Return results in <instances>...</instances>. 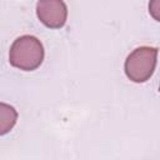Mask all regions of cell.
<instances>
[{"mask_svg":"<svg viewBox=\"0 0 160 160\" xmlns=\"http://www.w3.org/2000/svg\"><path fill=\"white\" fill-rule=\"evenodd\" d=\"M44 55V46L38 38L32 35H22L11 44L9 61L16 69L32 71L41 65Z\"/></svg>","mask_w":160,"mask_h":160,"instance_id":"cell-1","label":"cell"},{"mask_svg":"<svg viewBox=\"0 0 160 160\" xmlns=\"http://www.w3.org/2000/svg\"><path fill=\"white\" fill-rule=\"evenodd\" d=\"M156 62L158 48L140 46L128 55L124 70L129 80L134 82H145L154 74Z\"/></svg>","mask_w":160,"mask_h":160,"instance_id":"cell-2","label":"cell"},{"mask_svg":"<svg viewBox=\"0 0 160 160\" xmlns=\"http://www.w3.org/2000/svg\"><path fill=\"white\" fill-rule=\"evenodd\" d=\"M36 15L46 28L60 29L66 22L68 8L61 0H41L36 4Z\"/></svg>","mask_w":160,"mask_h":160,"instance_id":"cell-3","label":"cell"},{"mask_svg":"<svg viewBox=\"0 0 160 160\" xmlns=\"http://www.w3.org/2000/svg\"><path fill=\"white\" fill-rule=\"evenodd\" d=\"M18 121V111L14 106L0 102V136L8 134Z\"/></svg>","mask_w":160,"mask_h":160,"instance_id":"cell-4","label":"cell"},{"mask_svg":"<svg viewBox=\"0 0 160 160\" xmlns=\"http://www.w3.org/2000/svg\"><path fill=\"white\" fill-rule=\"evenodd\" d=\"M155 6H156V8H154V6H152V4H150V5H149V10H150L151 15L155 18V20H158V21H159L160 19H159V16L156 15V12L159 11V9H158V8L160 6V1H159V0H156V1H155Z\"/></svg>","mask_w":160,"mask_h":160,"instance_id":"cell-5","label":"cell"}]
</instances>
